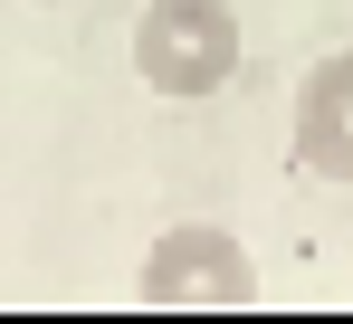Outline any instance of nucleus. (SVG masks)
<instances>
[{
	"label": "nucleus",
	"instance_id": "obj_1",
	"mask_svg": "<svg viewBox=\"0 0 353 324\" xmlns=\"http://www.w3.org/2000/svg\"><path fill=\"white\" fill-rule=\"evenodd\" d=\"M134 77L172 105H201L239 77V10L230 0H143L134 19Z\"/></svg>",
	"mask_w": 353,
	"mask_h": 324
},
{
	"label": "nucleus",
	"instance_id": "obj_2",
	"mask_svg": "<svg viewBox=\"0 0 353 324\" xmlns=\"http://www.w3.org/2000/svg\"><path fill=\"white\" fill-rule=\"evenodd\" d=\"M134 296L153 315H230V305H258V258L239 248L220 219H181V229H163L143 248Z\"/></svg>",
	"mask_w": 353,
	"mask_h": 324
},
{
	"label": "nucleus",
	"instance_id": "obj_3",
	"mask_svg": "<svg viewBox=\"0 0 353 324\" xmlns=\"http://www.w3.org/2000/svg\"><path fill=\"white\" fill-rule=\"evenodd\" d=\"M296 162L315 181H344L353 191V48L305 67V86H296Z\"/></svg>",
	"mask_w": 353,
	"mask_h": 324
},
{
	"label": "nucleus",
	"instance_id": "obj_4",
	"mask_svg": "<svg viewBox=\"0 0 353 324\" xmlns=\"http://www.w3.org/2000/svg\"><path fill=\"white\" fill-rule=\"evenodd\" d=\"M39 10H58V0H39Z\"/></svg>",
	"mask_w": 353,
	"mask_h": 324
}]
</instances>
